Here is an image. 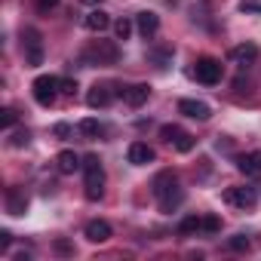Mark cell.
<instances>
[{
	"instance_id": "e0dca14e",
	"label": "cell",
	"mask_w": 261,
	"mask_h": 261,
	"mask_svg": "<svg viewBox=\"0 0 261 261\" xmlns=\"http://www.w3.org/2000/svg\"><path fill=\"white\" fill-rule=\"evenodd\" d=\"M80 166H83V163H80V157H77L74 151H62V154L56 157V169H59L62 175H74Z\"/></svg>"
},
{
	"instance_id": "d6a6232c",
	"label": "cell",
	"mask_w": 261,
	"mask_h": 261,
	"mask_svg": "<svg viewBox=\"0 0 261 261\" xmlns=\"http://www.w3.org/2000/svg\"><path fill=\"white\" fill-rule=\"evenodd\" d=\"M10 243H13V233L10 230H0V249H10Z\"/></svg>"
},
{
	"instance_id": "8fae6325",
	"label": "cell",
	"mask_w": 261,
	"mask_h": 261,
	"mask_svg": "<svg viewBox=\"0 0 261 261\" xmlns=\"http://www.w3.org/2000/svg\"><path fill=\"white\" fill-rule=\"evenodd\" d=\"M83 28H86V31H92V34H101V31H108V28H111V16H108L105 10H92V13H86V16H83Z\"/></svg>"
},
{
	"instance_id": "7402d4cb",
	"label": "cell",
	"mask_w": 261,
	"mask_h": 261,
	"mask_svg": "<svg viewBox=\"0 0 261 261\" xmlns=\"http://www.w3.org/2000/svg\"><path fill=\"white\" fill-rule=\"evenodd\" d=\"M114 34H117V40H129V34H133V22H129V19H117L114 22Z\"/></svg>"
},
{
	"instance_id": "83f0119b",
	"label": "cell",
	"mask_w": 261,
	"mask_h": 261,
	"mask_svg": "<svg viewBox=\"0 0 261 261\" xmlns=\"http://www.w3.org/2000/svg\"><path fill=\"white\" fill-rule=\"evenodd\" d=\"M0 123H4V129H13L16 126V111L13 108H4V111H0Z\"/></svg>"
},
{
	"instance_id": "4dcf8cb0",
	"label": "cell",
	"mask_w": 261,
	"mask_h": 261,
	"mask_svg": "<svg viewBox=\"0 0 261 261\" xmlns=\"http://www.w3.org/2000/svg\"><path fill=\"white\" fill-rule=\"evenodd\" d=\"M56 252H59V255H71V252H74V246H71L68 240H56Z\"/></svg>"
},
{
	"instance_id": "ffe728a7",
	"label": "cell",
	"mask_w": 261,
	"mask_h": 261,
	"mask_svg": "<svg viewBox=\"0 0 261 261\" xmlns=\"http://www.w3.org/2000/svg\"><path fill=\"white\" fill-rule=\"evenodd\" d=\"M181 200H185V194H181L178 188H172L169 194H163V197H160V209H163V212H172Z\"/></svg>"
},
{
	"instance_id": "8992f818",
	"label": "cell",
	"mask_w": 261,
	"mask_h": 261,
	"mask_svg": "<svg viewBox=\"0 0 261 261\" xmlns=\"http://www.w3.org/2000/svg\"><path fill=\"white\" fill-rule=\"evenodd\" d=\"M224 203H230V206H237V209H252V206L258 203V194H255V188H249V185H237V188H227V191H224Z\"/></svg>"
},
{
	"instance_id": "1f68e13d",
	"label": "cell",
	"mask_w": 261,
	"mask_h": 261,
	"mask_svg": "<svg viewBox=\"0 0 261 261\" xmlns=\"http://www.w3.org/2000/svg\"><path fill=\"white\" fill-rule=\"evenodd\" d=\"M53 7H59V0H37V10H40V13H46V10H53Z\"/></svg>"
},
{
	"instance_id": "603a6c76",
	"label": "cell",
	"mask_w": 261,
	"mask_h": 261,
	"mask_svg": "<svg viewBox=\"0 0 261 261\" xmlns=\"http://www.w3.org/2000/svg\"><path fill=\"white\" fill-rule=\"evenodd\" d=\"M181 133H185V129H178V126H172V123H166V126H163V129H160V139H163V142H169V145H172V142H175V139H178V136H181Z\"/></svg>"
},
{
	"instance_id": "4316f807",
	"label": "cell",
	"mask_w": 261,
	"mask_h": 261,
	"mask_svg": "<svg viewBox=\"0 0 261 261\" xmlns=\"http://www.w3.org/2000/svg\"><path fill=\"white\" fill-rule=\"evenodd\" d=\"M227 246H230L233 252H246V249H249V240H246L243 233H237V237H230V240H227Z\"/></svg>"
},
{
	"instance_id": "52a82bcc",
	"label": "cell",
	"mask_w": 261,
	"mask_h": 261,
	"mask_svg": "<svg viewBox=\"0 0 261 261\" xmlns=\"http://www.w3.org/2000/svg\"><path fill=\"white\" fill-rule=\"evenodd\" d=\"M178 111L185 117H191V120H209L212 117V108L206 101H197V98H181L178 101Z\"/></svg>"
},
{
	"instance_id": "484cf974",
	"label": "cell",
	"mask_w": 261,
	"mask_h": 261,
	"mask_svg": "<svg viewBox=\"0 0 261 261\" xmlns=\"http://www.w3.org/2000/svg\"><path fill=\"white\" fill-rule=\"evenodd\" d=\"M203 230H206V233H218V230H221V218H218V215H206V218H203Z\"/></svg>"
},
{
	"instance_id": "d4e9b609",
	"label": "cell",
	"mask_w": 261,
	"mask_h": 261,
	"mask_svg": "<svg viewBox=\"0 0 261 261\" xmlns=\"http://www.w3.org/2000/svg\"><path fill=\"white\" fill-rule=\"evenodd\" d=\"M28 142H31V133H28V129H16L13 139H10V145H13V148H25Z\"/></svg>"
},
{
	"instance_id": "f1b7e54d",
	"label": "cell",
	"mask_w": 261,
	"mask_h": 261,
	"mask_svg": "<svg viewBox=\"0 0 261 261\" xmlns=\"http://www.w3.org/2000/svg\"><path fill=\"white\" fill-rule=\"evenodd\" d=\"M59 92L74 95V92H77V80H62V77H59Z\"/></svg>"
},
{
	"instance_id": "d6986e66",
	"label": "cell",
	"mask_w": 261,
	"mask_h": 261,
	"mask_svg": "<svg viewBox=\"0 0 261 261\" xmlns=\"http://www.w3.org/2000/svg\"><path fill=\"white\" fill-rule=\"evenodd\" d=\"M80 133H83L86 139H98V136L105 133V126H101L98 120H92V117H86V120H80Z\"/></svg>"
},
{
	"instance_id": "44dd1931",
	"label": "cell",
	"mask_w": 261,
	"mask_h": 261,
	"mask_svg": "<svg viewBox=\"0 0 261 261\" xmlns=\"http://www.w3.org/2000/svg\"><path fill=\"white\" fill-rule=\"evenodd\" d=\"M197 230H203V218H197V215H188V218H181V224H178V233H181V237H188V233H197Z\"/></svg>"
},
{
	"instance_id": "e575fe53",
	"label": "cell",
	"mask_w": 261,
	"mask_h": 261,
	"mask_svg": "<svg viewBox=\"0 0 261 261\" xmlns=\"http://www.w3.org/2000/svg\"><path fill=\"white\" fill-rule=\"evenodd\" d=\"M83 4H89V7H98V4H101V0H83Z\"/></svg>"
},
{
	"instance_id": "9c48e42d",
	"label": "cell",
	"mask_w": 261,
	"mask_h": 261,
	"mask_svg": "<svg viewBox=\"0 0 261 261\" xmlns=\"http://www.w3.org/2000/svg\"><path fill=\"white\" fill-rule=\"evenodd\" d=\"M136 28H139V34H142L145 40H151V37L160 31V16L145 10V13H139V16H136Z\"/></svg>"
},
{
	"instance_id": "2e32d148",
	"label": "cell",
	"mask_w": 261,
	"mask_h": 261,
	"mask_svg": "<svg viewBox=\"0 0 261 261\" xmlns=\"http://www.w3.org/2000/svg\"><path fill=\"white\" fill-rule=\"evenodd\" d=\"M86 240H89V243H108V240H111V224H108L105 218L89 221V224H86Z\"/></svg>"
},
{
	"instance_id": "6da1fadb",
	"label": "cell",
	"mask_w": 261,
	"mask_h": 261,
	"mask_svg": "<svg viewBox=\"0 0 261 261\" xmlns=\"http://www.w3.org/2000/svg\"><path fill=\"white\" fill-rule=\"evenodd\" d=\"M83 172H86V181H83L86 200H92V203L101 200V194H105V169H101V160L95 154L83 157Z\"/></svg>"
},
{
	"instance_id": "7c38bea8",
	"label": "cell",
	"mask_w": 261,
	"mask_h": 261,
	"mask_svg": "<svg viewBox=\"0 0 261 261\" xmlns=\"http://www.w3.org/2000/svg\"><path fill=\"white\" fill-rule=\"evenodd\" d=\"M172 188H178V181H175V172H172V169L157 172V178L151 181V191H154V197H157V200H160L163 194H169Z\"/></svg>"
},
{
	"instance_id": "277c9868",
	"label": "cell",
	"mask_w": 261,
	"mask_h": 261,
	"mask_svg": "<svg viewBox=\"0 0 261 261\" xmlns=\"http://www.w3.org/2000/svg\"><path fill=\"white\" fill-rule=\"evenodd\" d=\"M22 49H25V62L31 68L43 65V40H40V31L37 28H25L22 31Z\"/></svg>"
},
{
	"instance_id": "ba28073f",
	"label": "cell",
	"mask_w": 261,
	"mask_h": 261,
	"mask_svg": "<svg viewBox=\"0 0 261 261\" xmlns=\"http://www.w3.org/2000/svg\"><path fill=\"white\" fill-rule=\"evenodd\" d=\"M120 95L126 98L129 108H142V105L148 101V95H151V86H148V83H133V86L120 89Z\"/></svg>"
},
{
	"instance_id": "f546056e",
	"label": "cell",
	"mask_w": 261,
	"mask_h": 261,
	"mask_svg": "<svg viewBox=\"0 0 261 261\" xmlns=\"http://www.w3.org/2000/svg\"><path fill=\"white\" fill-rule=\"evenodd\" d=\"M240 10H243V13H261V4H258V0H243Z\"/></svg>"
},
{
	"instance_id": "7a4b0ae2",
	"label": "cell",
	"mask_w": 261,
	"mask_h": 261,
	"mask_svg": "<svg viewBox=\"0 0 261 261\" xmlns=\"http://www.w3.org/2000/svg\"><path fill=\"white\" fill-rule=\"evenodd\" d=\"M83 59L92 62V65H114V62L120 59V49H117L114 40H95V43L83 53Z\"/></svg>"
},
{
	"instance_id": "9a60e30c",
	"label": "cell",
	"mask_w": 261,
	"mask_h": 261,
	"mask_svg": "<svg viewBox=\"0 0 261 261\" xmlns=\"http://www.w3.org/2000/svg\"><path fill=\"white\" fill-rule=\"evenodd\" d=\"M111 98H114V95H111V86H105V83H95V86L86 92V105H89V108H108Z\"/></svg>"
},
{
	"instance_id": "836d02e7",
	"label": "cell",
	"mask_w": 261,
	"mask_h": 261,
	"mask_svg": "<svg viewBox=\"0 0 261 261\" xmlns=\"http://www.w3.org/2000/svg\"><path fill=\"white\" fill-rule=\"evenodd\" d=\"M68 133H71V129H68V126H65V123H59V126H56V136H62V139H65V136H68Z\"/></svg>"
},
{
	"instance_id": "30bf717a",
	"label": "cell",
	"mask_w": 261,
	"mask_h": 261,
	"mask_svg": "<svg viewBox=\"0 0 261 261\" xmlns=\"http://www.w3.org/2000/svg\"><path fill=\"white\" fill-rule=\"evenodd\" d=\"M126 157H129V163H133V166H148L154 160V148H148L145 142H133V145H129V151H126Z\"/></svg>"
},
{
	"instance_id": "3957f363",
	"label": "cell",
	"mask_w": 261,
	"mask_h": 261,
	"mask_svg": "<svg viewBox=\"0 0 261 261\" xmlns=\"http://www.w3.org/2000/svg\"><path fill=\"white\" fill-rule=\"evenodd\" d=\"M31 92H34V101H37V105L49 108V105L56 101V95H59V77H53V74H40V77L31 83Z\"/></svg>"
},
{
	"instance_id": "5b68a950",
	"label": "cell",
	"mask_w": 261,
	"mask_h": 261,
	"mask_svg": "<svg viewBox=\"0 0 261 261\" xmlns=\"http://www.w3.org/2000/svg\"><path fill=\"white\" fill-rule=\"evenodd\" d=\"M194 77H197L200 83H206V86H215V83L221 80V62H218V59H209V56L197 59Z\"/></svg>"
},
{
	"instance_id": "5bb4252c",
	"label": "cell",
	"mask_w": 261,
	"mask_h": 261,
	"mask_svg": "<svg viewBox=\"0 0 261 261\" xmlns=\"http://www.w3.org/2000/svg\"><path fill=\"white\" fill-rule=\"evenodd\" d=\"M255 59H258V46H255V43H240V46L230 49V62H233V65H243V68H246V65H252Z\"/></svg>"
},
{
	"instance_id": "4fadbf2b",
	"label": "cell",
	"mask_w": 261,
	"mask_h": 261,
	"mask_svg": "<svg viewBox=\"0 0 261 261\" xmlns=\"http://www.w3.org/2000/svg\"><path fill=\"white\" fill-rule=\"evenodd\" d=\"M7 212L10 215H25L28 212V197L22 188H10L7 191Z\"/></svg>"
},
{
	"instance_id": "ac0fdd59",
	"label": "cell",
	"mask_w": 261,
	"mask_h": 261,
	"mask_svg": "<svg viewBox=\"0 0 261 261\" xmlns=\"http://www.w3.org/2000/svg\"><path fill=\"white\" fill-rule=\"evenodd\" d=\"M237 169L246 172V175H258L261 172V151H252V154L237 157Z\"/></svg>"
},
{
	"instance_id": "cb8c5ba5",
	"label": "cell",
	"mask_w": 261,
	"mask_h": 261,
	"mask_svg": "<svg viewBox=\"0 0 261 261\" xmlns=\"http://www.w3.org/2000/svg\"><path fill=\"white\" fill-rule=\"evenodd\" d=\"M172 145H175V148H178L181 154H188V151H194V145H197V142H194V136H188V133H181V136H178V139H175Z\"/></svg>"
}]
</instances>
